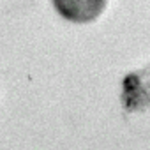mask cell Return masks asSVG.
Segmentation results:
<instances>
[{
  "instance_id": "obj_1",
  "label": "cell",
  "mask_w": 150,
  "mask_h": 150,
  "mask_svg": "<svg viewBox=\"0 0 150 150\" xmlns=\"http://www.w3.org/2000/svg\"><path fill=\"white\" fill-rule=\"evenodd\" d=\"M55 11L71 23H90L106 9L108 0H51Z\"/></svg>"
}]
</instances>
